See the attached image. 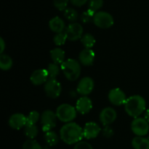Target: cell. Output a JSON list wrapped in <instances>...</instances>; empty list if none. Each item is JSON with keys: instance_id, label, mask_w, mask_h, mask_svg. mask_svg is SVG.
<instances>
[{"instance_id": "obj_1", "label": "cell", "mask_w": 149, "mask_h": 149, "mask_svg": "<svg viewBox=\"0 0 149 149\" xmlns=\"http://www.w3.org/2000/svg\"><path fill=\"white\" fill-rule=\"evenodd\" d=\"M60 137L68 145L77 144L84 137L83 128L73 121L66 123L60 129Z\"/></svg>"}, {"instance_id": "obj_2", "label": "cell", "mask_w": 149, "mask_h": 149, "mask_svg": "<svg viewBox=\"0 0 149 149\" xmlns=\"http://www.w3.org/2000/svg\"><path fill=\"white\" fill-rule=\"evenodd\" d=\"M124 105L128 115L134 118L140 117L146 110V102L140 95H132L128 97Z\"/></svg>"}, {"instance_id": "obj_3", "label": "cell", "mask_w": 149, "mask_h": 149, "mask_svg": "<svg viewBox=\"0 0 149 149\" xmlns=\"http://www.w3.org/2000/svg\"><path fill=\"white\" fill-rule=\"evenodd\" d=\"M61 67L65 78L70 81L77 80L81 74V64L79 61L74 58L65 60Z\"/></svg>"}, {"instance_id": "obj_4", "label": "cell", "mask_w": 149, "mask_h": 149, "mask_svg": "<svg viewBox=\"0 0 149 149\" xmlns=\"http://www.w3.org/2000/svg\"><path fill=\"white\" fill-rule=\"evenodd\" d=\"M58 119L65 124L72 122L77 115V110L76 108L68 103L60 105L55 111Z\"/></svg>"}, {"instance_id": "obj_5", "label": "cell", "mask_w": 149, "mask_h": 149, "mask_svg": "<svg viewBox=\"0 0 149 149\" xmlns=\"http://www.w3.org/2000/svg\"><path fill=\"white\" fill-rule=\"evenodd\" d=\"M93 23L100 29H109L114 23V20L111 15L106 11H98L94 15Z\"/></svg>"}, {"instance_id": "obj_6", "label": "cell", "mask_w": 149, "mask_h": 149, "mask_svg": "<svg viewBox=\"0 0 149 149\" xmlns=\"http://www.w3.org/2000/svg\"><path fill=\"white\" fill-rule=\"evenodd\" d=\"M40 119L42 130L45 132H47L51 131L52 129L56 127L58 117L55 112H53L51 110H46L42 113Z\"/></svg>"}, {"instance_id": "obj_7", "label": "cell", "mask_w": 149, "mask_h": 149, "mask_svg": "<svg viewBox=\"0 0 149 149\" xmlns=\"http://www.w3.org/2000/svg\"><path fill=\"white\" fill-rule=\"evenodd\" d=\"M44 89L48 97L51 99H56L61 95L62 91V86L57 79L49 78L45 83Z\"/></svg>"}, {"instance_id": "obj_8", "label": "cell", "mask_w": 149, "mask_h": 149, "mask_svg": "<svg viewBox=\"0 0 149 149\" xmlns=\"http://www.w3.org/2000/svg\"><path fill=\"white\" fill-rule=\"evenodd\" d=\"M144 118L138 117L134 118L131 123V129L137 136H145L148 133L149 124Z\"/></svg>"}, {"instance_id": "obj_9", "label": "cell", "mask_w": 149, "mask_h": 149, "mask_svg": "<svg viewBox=\"0 0 149 149\" xmlns=\"http://www.w3.org/2000/svg\"><path fill=\"white\" fill-rule=\"evenodd\" d=\"M83 27L81 23H77V22H74L71 23L65 28V33L66 34L67 38L68 40L77 41L79 39H81L83 36Z\"/></svg>"}, {"instance_id": "obj_10", "label": "cell", "mask_w": 149, "mask_h": 149, "mask_svg": "<svg viewBox=\"0 0 149 149\" xmlns=\"http://www.w3.org/2000/svg\"><path fill=\"white\" fill-rule=\"evenodd\" d=\"M116 118H117V112L116 110L111 107L103 108L100 111V115H99V120L103 127L110 126L116 121Z\"/></svg>"}, {"instance_id": "obj_11", "label": "cell", "mask_w": 149, "mask_h": 149, "mask_svg": "<svg viewBox=\"0 0 149 149\" xmlns=\"http://www.w3.org/2000/svg\"><path fill=\"white\" fill-rule=\"evenodd\" d=\"M95 83L90 77H84L79 81L77 87V91L81 96H87L94 89Z\"/></svg>"}, {"instance_id": "obj_12", "label": "cell", "mask_w": 149, "mask_h": 149, "mask_svg": "<svg viewBox=\"0 0 149 149\" xmlns=\"http://www.w3.org/2000/svg\"><path fill=\"white\" fill-rule=\"evenodd\" d=\"M108 98H109V102L112 105H116V106H121L122 105H125L127 99L125 92L119 88H114L111 89L108 94Z\"/></svg>"}, {"instance_id": "obj_13", "label": "cell", "mask_w": 149, "mask_h": 149, "mask_svg": "<svg viewBox=\"0 0 149 149\" xmlns=\"http://www.w3.org/2000/svg\"><path fill=\"white\" fill-rule=\"evenodd\" d=\"M8 124L13 129H20L27 124V116L20 112L13 114L9 118Z\"/></svg>"}, {"instance_id": "obj_14", "label": "cell", "mask_w": 149, "mask_h": 149, "mask_svg": "<svg viewBox=\"0 0 149 149\" xmlns=\"http://www.w3.org/2000/svg\"><path fill=\"white\" fill-rule=\"evenodd\" d=\"M101 130L100 126L96 122L94 121L87 122L83 128L84 137L87 140L96 138L99 135Z\"/></svg>"}, {"instance_id": "obj_15", "label": "cell", "mask_w": 149, "mask_h": 149, "mask_svg": "<svg viewBox=\"0 0 149 149\" xmlns=\"http://www.w3.org/2000/svg\"><path fill=\"white\" fill-rule=\"evenodd\" d=\"M49 79V75L46 69H38L31 74L30 80L34 86H40L45 83Z\"/></svg>"}, {"instance_id": "obj_16", "label": "cell", "mask_w": 149, "mask_h": 149, "mask_svg": "<svg viewBox=\"0 0 149 149\" xmlns=\"http://www.w3.org/2000/svg\"><path fill=\"white\" fill-rule=\"evenodd\" d=\"M75 108L77 112L85 115L91 111L93 108V102L87 96H82L77 101Z\"/></svg>"}, {"instance_id": "obj_17", "label": "cell", "mask_w": 149, "mask_h": 149, "mask_svg": "<svg viewBox=\"0 0 149 149\" xmlns=\"http://www.w3.org/2000/svg\"><path fill=\"white\" fill-rule=\"evenodd\" d=\"M95 58V53L93 50L90 48H84L79 54V61L80 64L86 67L93 65Z\"/></svg>"}, {"instance_id": "obj_18", "label": "cell", "mask_w": 149, "mask_h": 149, "mask_svg": "<svg viewBox=\"0 0 149 149\" xmlns=\"http://www.w3.org/2000/svg\"><path fill=\"white\" fill-rule=\"evenodd\" d=\"M49 27L52 32L55 33H61L65 32V24L64 20L58 16L51 18L49 21Z\"/></svg>"}, {"instance_id": "obj_19", "label": "cell", "mask_w": 149, "mask_h": 149, "mask_svg": "<svg viewBox=\"0 0 149 149\" xmlns=\"http://www.w3.org/2000/svg\"><path fill=\"white\" fill-rule=\"evenodd\" d=\"M50 57L54 63L61 65L65 61V51L61 48H54L50 51Z\"/></svg>"}, {"instance_id": "obj_20", "label": "cell", "mask_w": 149, "mask_h": 149, "mask_svg": "<svg viewBox=\"0 0 149 149\" xmlns=\"http://www.w3.org/2000/svg\"><path fill=\"white\" fill-rule=\"evenodd\" d=\"M134 149H149V140L143 136H136L132 140Z\"/></svg>"}, {"instance_id": "obj_21", "label": "cell", "mask_w": 149, "mask_h": 149, "mask_svg": "<svg viewBox=\"0 0 149 149\" xmlns=\"http://www.w3.org/2000/svg\"><path fill=\"white\" fill-rule=\"evenodd\" d=\"M13 61L11 57L7 54L1 53L0 56V68L3 71H7L12 68Z\"/></svg>"}, {"instance_id": "obj_22", "label": "cell", "mask_w": 149, "mask_h": 149, "mask_svg": "<svg viewBox=\"0 0 149 149\" xmlns=\"http://www.w3.org/2000/svg\"><path fill=\"white\" fill-rule=\"evenodd\" d=\"M59 137L58 134L55 131H47L45 134V140L49 146H55L59 142Z\"/></svg>"}, {"instance_id": "obj_23", "label": "cell", "mask_w": 149, "mask_h": 149, "mask_svg": "<svg viewBox=\"0 0 149 149\" xmlns=\"http://www.w3.org/2000/svg\"><path fill=\"white\" fill-rule=\"evenodd\" d=\"M80 40L84 48H90V49H91L94 46L96 42L95 37L90 33H86L83 34Z\"/></svg>"}, {"instance_id": "obj_24", "label": "cell", "mask_w": 149, "mask_h": 149, "mask_svg": "<svg viewBox=\"0 0 149 149\" xmlns=\"http://www.w3.org/2000/svg\"><path fill=\"white\" fill-rule=\"evenodd\" d=\"M39 133V129L36 124H27L24 127V134L29 139H34Z\"/></svg>"}, {"instance_id": "obj_25", "label": "cell", "mask_w": 149, "mask_h": 149, "mask_svg": "<svg viewBox=\"0 0 149 149\" xmlns=\"http://www.w3.org/2000/svg\"><path fill=\"white\" fill-rule=\"evenodd\" d=\"M61 67H60L59 64H55V63H50L48 64L47 68V71L48 72V75H49V78L56 79L57 77L59 75L60 72H61Z\"/></svg>"}, {"instance_id": "obj_26", "label": "cell", "mask_w": 149, "mask_h": 149, "mask_svg": "<svg viewBox=\"0 0 149 149\" xmlns=\"http://www.w3.org/2000/svg\"><path fill=\"white\" fill-rule=\"evenodd\" d=\"M63 15L66 20L70 22H76L79 18V14L75 9L72 7H67L63 11Z\"/></svg>"}, {"instance_id": "obj_27", "label": "cell", "mask_w": 149, "mask_h": 149, "mask_svg": "<svg viewBox=\"0 0 149 149\" xmlns=\"http://www.w3.org/2000/svg\"><path fill=\"white\" fill-rule=\"evenodd\" d=\"M103 5V0H89L88 9L90 11L95 14L97 12L100 11Z\"/></svg>"}, {"instance_id": "obj_28", "label": "cell", "mask_w": 149, "mask_h": 149, "mask_svg": "<svg viewBox=\"0 0 149 149\" xmlns=\"http://www.w3.org/2000/svg\"><path fill=\"white\" fill-rule=\"evenodd\" d=\"M67 39H68V38H67L65 32L55 34V36L53 37L54 44L58 45V46H61V45H64L65 43V42H66Z\"/></svg>"}, {"instance_id": "obj_29", "label": "cell", "mask_w": 149, "mask_h": 149, "mask_svg": "<svg viewBox=\"0 0 149 149\" xmlns=\"http://www.w3.org/2000/svg\"><path fill=\"white\" fill-rule=\"evenodd\" d=\"M23 149H42V147L33 139H29L23 144Z\"/></svg>"}, {"instance_id": "obj_30", "label": "cell", "mask_w": 149, "mask_h": 149, "mask_svg": "<svg viewBox=\"0 0 149 149\" xmlns=\"http://www.w3.org/2000/svg\"><path fill=\"white\" fill-rule=\"evenodd\" d=\"M41 118L39 112L36 110H32L27 116V124H36Z\"/></svg>"}, {"instance_id": "obj_31", "label": "cell", "mask_w": 149, "mask_h": 149, "mask_svg": "<svg viewBox=\"0 0 149 149\" xmlns=\"http://www.w3.org/2000/svg\"><path fill=\"white\" fill-rule=\"evenodd\" d=\"M94 15V13H92L89 10H87V11H84L81 13V15H80V20H81L82 23H89L91 21H93Z\"/></svg>"}, {"instance_id": "obj_32", "label": "cell", "mask_w": 149, "mask_h": 149, "mask_svg": "<svg viewBox=\"0 0 149 149\" xmlns=\"http://www.w3.org/2000/svg\"><path fill=\"white\" fill-rule=\"evenodd\" d=\"M70 0H52L54 6L60 11H64L68 7Z\"/></svg>"}, {"instance_id": "obj_33", "label": "cell", "mask_w": 149, "mask_h": 149, "mask_svg": "<svg viewBox=\"0 0 149 149\" xmlns=\"http://www.w3.org/2000/svg\"><path fill=\"white\" fill-rule=\"evenodd\" d=\"M101 132L103 137H106V138H110L114 134L113 129L110 126H105L103 129L101 130Z\"/></svg>"}, {"instance_id": "obj_34", "label": "cell", "mask_w": 149, "mask_h": 149, "mask_svg": "<svg viewBox=\"0 0 149 149\" xmlns=\"http://www.w3.org/2000/svg\"><path fill=\"white\" fill-rule=\"evenodd\" d=\"M74 149H93V146L86 141H80L75 144Z\"/></svg>"}, {"instance_id": "obj_35", "label": "cell", "mask_w": 149, "mask_h": 149, "mask_svg": "<svg viewBox=\"0 0 149 149\" xmlns=\"http://www.w3.org/2000/svg\"><path fill=\"white\" fill-rule=\"evenodd\" d=\"M87 1H89V0H70L71 4L78 7L84 5L86 3H87Z\"/></svg>"}, {"instance_id": "obj_36", "label": "cell", "mask_w": 149, "mask_h": 149, "mask_svg": "<svg viewBox=\"0 0 149 149\" xmlns=\"http://www.w3.org/2000/svg\"><path fill=\"white\" fill-rule=\"evenodd\" d=\"M6 48V44L5 42H4V39L2 37L0 38V53H3L5 50Z\"/></svg>"}, {"instance_id": "obj_37", "label": "cell", "mask_w": 149, "mask_h": 149, "mask_svg": "<svg viewBox=\"0 0 149 149\" xmlns=\"http://www.w3.org/2000/svg\"><path fill=\"white\" fill-rule=\"evenodd\" d=\"M144 118L149 122V109L146 110V111L144 112Z\"/></svg>"}, {"instance_id": "obj_38", "label": "cell", "mask_w": 149, "mask_h": 149, "mask_svg": "<svg viewBox=\"0 0 149 149\" xmlns=\"http://www.w3.org/2000/svg\"><path fill=\"white\" fill-rule=\"evenodd\" d=\"M148 140H149V137H148Z\"/></svg>"}]
</instances>
